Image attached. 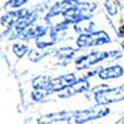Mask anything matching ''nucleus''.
Instances as JSON below:
<instances>
[{
  "label": "nucleus",
  "instance_id": "aec40b11",
  "mask_svg": "<svg viewBox=\"0 0 124 124\" xmlns=\"http://www.w3.org/2000/svg\"><path fill=\"white\" fill-rule=\"evenodd\" d=\"M115 124H124V116H123V117L120 118V120H118V121L116 122Z\"/></svg>",
  "mask_w": 124,
  "mask_h": 124
},
{
  "label": "nucleus",
  "instance_id": "5701e85b",
  "mask_svg": "<svg viewBox=\"0 0 124 124\" xmlns=\"http://www.w3.org/2000/svg\"><path fill=\"white\" fill-rule=\"evenodd\" d=\"M49 1H53V0H49Z\"/></svg>",
  "mask_w": 124,
  "mask_h": 124
},
{
  "label": "nucleus",
  "instance_id": "6e6552de",
  "mask_svg": "<svg viewBox=\"0 0 124 124\" xmlns=\"http://www.w3.org/2000/svg\"><path fill=\"white\" fill-rule=\"evenodd\" d=\"M78 79V76L75 73H67V74H63L59 75L57 77L53 78L52 83L49 85V87L46 91H48V93L50 95L55 94V93H59L61 91H63L64 88L68 87L69 85L74 84Z\"/></svg>",
  "mask_w": 124,
  "mask_h": 124
},
{
  "label": "nucleus",
  "instance_id": "f3484780",
  "mask_svg": "<svg viewBox=\"0 0 124 124\" xmlns=\"http://www.w3.org/2000/svg\"><path fill=\"white\" fill-rule=\"evenodd\" d=\"M104 8H105L107 14L110 16H112V17L116 16L118 12L117 3H116L115 0H105L104 1Z\"/></svg>",
  "mask_w": 124,
  "mask_h": 124
},
{
  "label": "nucleus",
  "instance_id": "9d476101",
  "mask_svg": "<svg viewBox=\"0 0 124 124\" xmlns=\"http://www.w3.org/2000/svg\"><path fill=\"white\" fill-rule=\"evenodd\" d=\"M124 75V67L120 64H112L110 66L103 67L98 70L97 76L102 81H110V79H117Z\"/></svg>",
  "mask_w": 124,
  "mask_h": 124
},
{
  "label": "nucleus",
  "instance_id": "f8f14e48",
  "mask_svg": "<svg viewBox=\"0 0 124 124\" xmlns=\"http://www.w3.org/2000/svg\"><path fill=\"white\" fill-rule=\"evenodd\" d=\"M77 47H72V46H63V47H59L57 48L54 52V56L57 58L58 61H62V62H69L70 59L76 56L78 52Z\"/></svg>",
  "mask_w": 124,
  "mask_h": 124
},
{
  "label": "nucleus",
  "instance_id": "423d86ee",
  "mask_svg": "<svg viewBox=\"0 0 124 124\" xmlns=\"http://www.w3.org/2000/svg\"><path fill=\"white\" fill-rule=\"evenodd\" d=\"M91 91V84L86 78H78L74 84L64 88L59 93H57V97L59 100H68L78 94H83Z\"/></svg>",
  "mask_w": 124,
  "mask_h": 124
},
{
  "label": "nucleus",
  "instance_id": "20e7f679",
  "mask_svg": "<svg viewBox=\"0 0 124 124\" xmlns=\"http://www.w3.org/2000/svg\"><path fill=\"white\" fill-rule=\"evenodd\" d=\"M76 47L79 49H87L93 47H100L103 45H108L112 43L110 35L105 30L81 34L76 38Z\"/></svg>",
  "mask_w": 124,
  "mask_h": 124
},
{
  "label": "nucleus",
  "instance_id": "a211bd4d",
  "mask_svg": "<svg viewBox=\"0 0 124 124\" xmlns=\"http://www.w3.org/2000/svg\"><path fill=\"white\" fill-rule=\"evenodd\" d=\"M30 0H8L5 3V8L7 10H11V9H19L26 3H28Z\"/></svg>",
  "mask_w": 124,
  "mask_h": 124
},
{
  "label": "nucleus",
  "instance_id": "39448f33",
  "mask_svg": "<svg viewBox=\"0 0 124 124\" xmlns=\"http://www.w3.org/2000/svg\"><path fill=\"white\" fill-rule=\"evenodd\" d=\"M107 59H111V52H92L77 56L74 61V65L77 70H86Z\"/></svg>",
  "mask_w": 124,
  "mask_h": 124
},
{
  "label": "nucleus",
  "instance_id": "dca6fc26",
  "mask_svg": "<svg viewBox=\"0 0 124 124\" xmlns=\"http://www.w3.org/2000/svg\"><path fill=\"white\" fill-rule=\"evenodd\" d=\"M49 96H50V94L46 90H34L30 93V100L34 102H37V103L47 101V98Z\"/></svg>",
  "mask_w": 124,
  "mask_h": 124
},
{
  "label": "nucleus",
  "instance_id": "ddd939ff",
  "mask_svg": "<svg viewBox=\"0 0 124 124\" xmlns=\"http://www.w3.org/2000/svg\"><path fill=\"white\" fill-rule=\"evenodd\" d=\"M53 78L48 75H38L34 77L30 82V85L34 90H47L52 83Z\"/></svg>",
  "mask_w": 124,
  "mask_h": 124
},
{
  "label": "nucleus",
  "instance_id": "6ab92c4d",
  "mask_svg": "<svg viewBox=\"0 0 124 124\" xmlns=\"http://www.w3.org/2000/svg\"><path fill=\"white\" fill-rule=\"evenodd\" d=\"M117 36L122 39H124V25H121L118 27V30H117Z\"/></svg>",
  "mask_w": 124,
  "mask_h": 124
},
{
  "label": "nucleus",
  "instance_id": "9b49d317",
  "mask_svg": "<svg viewBox=\"0 0 124 124\" xmlns=\"http://www.w3.org/2000/svg\"><path fill=\"white\" fill-rule=\"evenodd\" d=\"M73 113H74L73 111H61V112L48 113V114L39 116L37 118V124H54L57 122L67 121Z\"/></svg>",
  "mask_w": 124,
  "mask_h": 124
},
{
  "label": "nucleus",
  "instance_id": "4468645a",
  "mask_svg": "<svg viewBox=\"0 0 124 124\" xmlns=\"http://www.w3.org/2000/svg\"><path fill=\"white\" fill-rule=\"evenodd\" d=\"M52 53L50 49H30V52L28 53V58L32 63H38V62H40L43 58H45L47 55H49Z\"/></svg>",
  "mask_w": 124,
  "mask_h": 124
},
{
  "label": "nucleus",
  "instance_id": "412c9836",
  "mask_svg": "<svg viewBox=\"0 0 124 124\" xmlns=\"http://www.w3.org/2000/svg\"><path fill=\"white\" fill-rule=\"evenodd\" d=\"M120 6L124 9V0H120Z\"/></svg>",
  "mask_w": 124,
  "mask_h": 124
},
{
  "label": "nucleus",
  "instance_id": "2eb2a0df",
  "mask_svg": "<svg viewBox=\"0 0 124 124\" xmlns=\"http://www.w3.org/2000/svg\"><path fill=\"white\" fill-rule=\"evenodd\" d=\"M29 52H30V48L23 41H21V43H14V45H12V53H14V55L18 59H20V58L25 57L26 55H28Z\"/></svg>",
  "mask_w": 124,
  "mask_h": 124
},
{
  "label": "nucleus",
  "instance_id": "0eeeda50",
  "mask_svg": "<svg viewBox=\"0 0 124 124\" xmlns=\"http://www.w3.org/2000/svg\"><path fill=\"white\" fill-rule=\"evenodd\" d=\"M79 2H81L79 0H59V1H56L55 3H53L52 6L49 7L48 11L45 14L44 21L50 23V20L53 18L57 17V16H62L65 11L78 5Z\"/></svg>",
  "mask_w": 124,
  "mask_h": 124
},
{
  "label": "nucleus",
  "instance_id": "1a4fd4ad",
  "mask_svg": "<svg viewBox=\"0 0 124 124\" xmlns=\"http://www.w3.org/2000/svg\"><path fill=\"white\" fill-rule=\"evenodd\" d=\"M29 11H30V9H28V8H19V9L8 10L0 18V25L2 27H5L6 29L11 28L19 19L25 17Z\"/></svg>",
  "mask_w": 124,
  "mask_h": 124
},
{
  "label": "nucleus",
  "instance_id": "f257e3e1",
  "mask_svg": "<svg viewBox=\"0 0 124 124\" xmlns=\"http://www.w3.org/2000/svg\"><path fill=\"white\" fill-rule=\"evenodd\" d=\"M96 9H97V5L95 2L81 1L78 5L64 12L62 17L64 20L68 21L70 25H76V23H83V21L91 20L95 14Z\"/></svg>",
  "mask_w": 124,
  "mask_h": 124
},
{
  "label": "nucleus",
  "instance_id": "7ed1b4c3",
  "mask_svg": "<svg viewBox=\"0 0 124 124\" xmlns=\"http://www.w3.org/2000/svg\"><path fill=\"white\" fill-rule=\"evenodd\" d=\"M111 113L107 105H96L84 110L74 111L72 115L66 121V124H85L87 122L105 117Z\"/></svg>",
  "mask_w": 124,
  "mask_h": 124
},
{
  "label": "nucleus",
  "instance_id": "f03ea898",
  "mask_svg": "<svg viewBox=\"0 0 124 124\" xmlns=\"http://www.w3.org/2000/svg\"><path fill=\"white\" fill-rule=\"evenodd\" d=\"M93 100L96 105H110L124 101V84L116 87L98 85L92 88Z\"/></svg>",
  "mask_w": 124,
  "mask_h": 124
},
{
  "label": "nucleus",
  "instance_id": "4be33fe9",
  "mask_svg": "<svg viewBox=\"0 0 124 124\" xmlns=\"http://www.w3.org/2000/svg\"><path fill=\"white\" fill-rule=\"evenodd\" d=\"M121 46H122V49L124 50V39H123V41H122V44H121Z\"/></svg>",
  "mask_w": 124,
  "mask_h": 124
}]
</instances>
